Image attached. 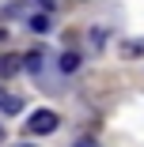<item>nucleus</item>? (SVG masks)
I'll return each mask as SVG.
<instances>
[{
  "mask_svg": "<svg viewBox=\"0 0 144 147\" xmlns=\"http://www.w3.org/2000/svg\"><path fill=\"white\" fill-rule=\"evenodd\" d=\"M19 147H31V143H19Z\"/></svg>",
  "mask_w": 144,
  "mask_h": 147,
  "instance_id": "1a4fd4ad",
  "label": "nucleus"
},
{
  "mask_svg": "<svg viewBox=\"0 0 144 147\" xmlns=\"http://www.w3.org/2000/svg\"><path fill=\"white\" fill-rule=\"evenodd\" d=\"M19 64H23V57H15V53H4V57H0V79L15 76V72H19Z\"/></svg>",
  "mask_w": 144,
  "mask_h": 147,
  "instance_id": "f03ea898",
  "label": "nucleus"
},
{
  "mask_svg": "<svg viewBox=\"0 0 144 147\" xmlns=\"http://www.w3.org/2000/svg\"><path fill=\"white\" fill-rule=\"evenodd\" d=\"M0 109H4V113H19V109H23V98H15V94H4V98H0Z\"/></svg>",
  "mask_w": 144,
  "mask_h": 147,
  "instance_id": "7ed1b4c3",
  "label": "nucleus"
},
{
  "mask_svg": "<svg viewBox=\"0 0 144 147\" xmlns=\"http://www.w3.org/2000/svg\"><path fill=\"white\" fill-rule=\"evenodd\" d=\"M38 4H42V8H46V11H49V8H53V4H57V0H38Z\"/></svg>",
  "mask_w": 144,
  "mask_h": 147,
  "instance_id": "6e6552de",
  "label": "nucleus"
},
{
  "mask_svg": "<svg viewBox=\"0 0 144 147\" xmlns=\"http://www.w3.org/2000/svg\"><path fill=\"white\" fill-rule=\"evenodd\" d=\"M72 147H99V143H95V140H76Z\"/></svg>",
  "mask_w": 144,
  "mask_h": 147,
  "instance_id": "0eeeda50",
  "label": "nucleus"
},
{
  "mask_svg": "<svg viewBox=\"0 0 144 147\" xmlns=\"http://www.w3.org/2000/svg\"><path fill=\"white\" fill-rule=\"evenodd\" d=\"M31 26H34V30H46V26H49V19H46V15H38V19H31Z\"/></svg>",
  "mask_w": 144,
  "mask_h": 147,
  "instance_id": "423d86ee",
  "label": "nucleus"
},
{
  "mask_svg": "<svg viewBox=\"0 0 144 147\" xmlns=\"http://www.w3.org/2000/svg\"><path fill=\"white\" fill-rule=\"evenodd\" d=\"M0 38H4V30H0Z\"/></svg>",
  "mask_w": 144,
  "mask_h": 147,
  "instance_id": "9d476101",
  "label": "nucleus"
},
{
  "mask_svg": "<svg viewBox=\"0 0 144 147\" xmlns=\"http://www.w3.org/2000/svg\"><path fill=\"white\" fill-rule=\"evenodd\" d=\"M23 64L31 68V72H38V64H42V53H38V49H34V53H27V57H23Z\"/></svg>",
  "mask_w": 144,
  "mask_h": 147,
  "instance_id": "39448f33",
  "label": "nucleus"
},
{
  "mask_svg": "<svg viewBox=\"0 0 144 147\" xmlns=\"http://www.w3.org/2000/svg\"><path fill=\"white\" fill-rule=\"evenodd\" d=\"M80 68V57L76 53H61V72H76Z\"/></svg>",
  "mask_w": 144,
  "mask_h": 147,
  "instance_id": "20e7f679",
  "label": "nucleus"
},
{
  "mask_svg": "<svg viewBox=\"0 0 144 147\" xmlns=\"http://www.w3.org/2000/svg\"><path fill=\"white\" fill-rule=\"evenodd\" d=\"M57 125H61V121H57V113H53V109H34V113H31V121H27V132H34V136H49Z\"/></svg>",
  "mask_w": 144,
  "mask_h": 147,
  "instance_id": "f257e3e1",
  "label": "nucleus"
}]
</instances>
